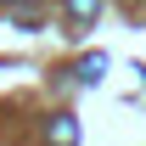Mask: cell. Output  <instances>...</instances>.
<instances>
[{
	"instance_id": "6da1fadb",
	"label": "cell",
	"mask_w": 146,
	"mask_h": 146,
	"mask_svg": "<svg viewBox=\"0 0 146 146\" xmlns=\"http://www.w3.org/2000/svg\"><path fill=\"white\" fill-rule=\"evenodd\" d=\"M45 141H51V146H73V141H79V124H73L68 112H56L51 124H45Z\"/></svg>"
},
{
	"instance_id": "7a4b0ae2",
	"label": "cell",
	"mask_w": 146,
	"mask_h": 146,
	"mask_svg": "<svg viewBox=\"0 0 146 146\" xmlns=\"http://www.w3.org/2000/svg\"><path fill=\"white\" fill-rule=\"evenodd\" d=\"M101 73H107V56H84V62H79V79H84V84H96Z\"/></svg>"
},
{
	"instance_id": "3957f363",
	"label": "cell",
	"mask_w": 146,
	"mask_h": 146,
	"mask_svg": "<svg viewBox=\"0 0 146 146\" xmlns=\"http://www.w3.org/2000/svg\"><path fill=\"white\" fill-rule=\"evenodd\" d=\"M68 11H73V23H90L101 11V0H68Z\"/></svg>"
}]
</instances>
